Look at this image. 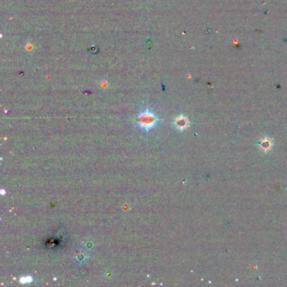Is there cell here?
Wrapping results in <instances>:
<instances>
[{"label":"cell","mask_w":287,"mask_h":287,"mask_svg":"<svg viewBox=\"0 0 287 287\" xmlns=\"http://www.w3.org/2000/svg\"><path fill=\"white\" fill-rule=\"evenodd\" d=\"M158 117L148 110H146L140 113L136 118L137 124L146 131H149L151 129H153L158 123Z\"/></svg>","instance_id":"obj_1"},{"label":"cell","mask_w":287,"mask_h":287,"mask_svg":"<svg viewBox=\"0 0 287 287\" xmlns=\"http://www.w3.org/2000/svg\"><path fill=\"white\" fill-rule=\"evenodd\" d=\"M33 281V278L31 277V275H27V276H23L21 278L19 279V282L21 284H29L31 283Z\"/></svg>","instance_id":"obj_2"}]
</instances>
